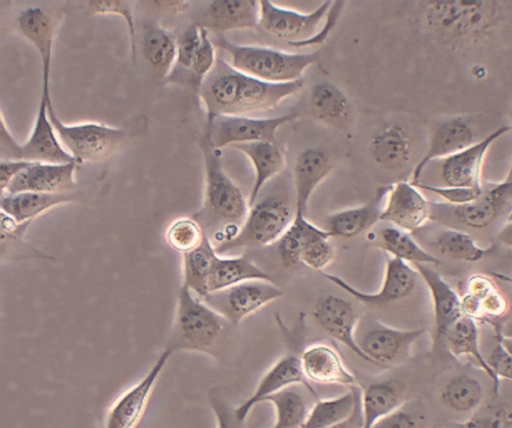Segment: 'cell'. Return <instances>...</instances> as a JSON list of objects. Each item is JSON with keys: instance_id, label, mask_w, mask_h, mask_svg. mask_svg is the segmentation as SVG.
<instances>
[{"instance_id": "34", "label": "cell", "mask_w": 512, "mask_h": 428, "mask_svg": "<svg viewBox=\"0 0 512 428\" xmlns=\"http://www.w3.org/2000/svg\"><path fill=\"white\" fill-rule=\"evenodd\" d=\"M404 401L403 387L396 381L374 382L361 389L362 428H372Z\"/></svg>"}, {"instance_id": "62", "label": "cell", "mask_w": 512, "mask_h": 428, "mask_svg": "<svg viewBox=\"0 0 512 428\" xmlns=\"http://www.w3.org/2000/svg\"><path fill=\"white\" fill-rule=\"evenodd\" d=\"M510 126H511V129H512V111H511V125Z\"/></svg>"}, {"instance_id": "20", "label": "cell", "mask_w": 512, "mask_h": 428, "mask_svg": "<svg viewBox=\"0 0 512 428\" xmlns=\"http://www.w3.org/2000/svg\"><path fill=\"white\" fill-rule=\"evenodd\" d=\"M477 141L476 132L461 117H450L436 124L433 128L426 150L411 173L410 182H419L426 166L434 160L451 156Z\"/></svg>"}, {"instance_id": "4", "label": "cell", "mask_w": 512, "mask_h": 428, "mask_svg": "<svg viewBox=\"0 0 512 428\" xmlns=\"http://www.w3.org/2000/svg\"><path fill=\"white\" fill-rule=\"evenodd\" d=\"M228 321L203 299L181 284L165 350L196 352L216 356Z\"/></svg>"}, {"instance_id": "11", "label": "cell", "mask_w": 512, "mask_h": 428, "mask_svg": "<svg viewBox=\"0 0 512 428\" xmlns=\"http://www.w3.org/2000/svg\"><path fill=\"white\" fill-rule=\"evenodd\" d=\"M296 117V113L267 118L217 115L207 119L206 134L212 145L218 149L258 141L276 142L278 129Z\"/></svg>"}, {"instance_id": "14", "label": "cell", "mask_w": 512, "mask_h": 428, "mask_svg": "<svg viewBox=\"0 0 512 428\" xmlns=\"http://www.w3.org/2000/svg\"><path fill=\"white\" fill-rule=\"evenodd\" d=\"M322 275L359 302L373 306L406 298L414 291L419 276L413 265L393 257L386 259L381 286L373 292L362 291L338 275L326 272H322Z\"/></svg>"}, {"instance_id": "48", "label": "cell", "mask_w": 512, "mask_h": 428, "mask_svg": "<svg viewBox=\"0 0 512 428\" xmlns=\"http://www.w3.org/2000/svg\"><path fill=\"white\" fill-rule=\"evenodd\" d=\"M90 12L94 14H112L123 18L130 38L132 61H136V28L130 2L123 0L88 1Z\"/></svg>"}, {"instance_id": "59", "label": "cell", "mask_w": 512, "mask_h": 428, "mask_svg": "<svg viewBox=\"0 0 512 428\" xmlns=\"http://www.w3.org/2000/svg\"><path fill=\"white\" fill-rule=\"evenodd\" d=\"M495 337H497L503 346L512 354V337L503 335L499 328L495 329Z\"/></svg>"}, {"instance_id": "26", "label": "cell", "mask_w": 512, "mask_h": 428, "mask_svg": "<svg viewBox=\"0 0 512 428\" xmlns=\"http://www.w3.org/2000/svg\"><path fill=\"white\" fill-rule=\"evenodd\" d=\"M332 167L331 156L323 148H307L298 155L293 171L294 214L306 215L311 195Z\"/></svg>"}, {"instance_id": "57", "label": "cell", "mask_w": 512, "mask_h": 428, "mask_svg": "<svg viewBox=\"0 0 512 428\" xmlns=\"http://www.w3.org/2000/svg\"><path fill=\"white\" fill-rule=\"evenodd\" d=\"M327 428H362V414H361V405L360 399L353 411V413L344 421L332 425Z\"/></svg>"}, {"instance_id": "55", "label": "cell", "mask_w": 512, "mask_h": 428, "mask_svg": "<svg viewBox=\"0 0 512 428\" xmlns=\"http://www.w3.org/2000/svg\"><path fill=\"white\" fill-rule=\"evenodd\" d=\"M33 162L25 160H5L0 162V186L1 193L4 192L11 181L22 171L28 168Z\"/></svg>"}, {"instance_id": "8", "label": "cell", "mask_w": 512, "mask_h": 428, "mask_svg": "<svg viewBox=\"0 0 512 428\" xmlns=\"http://www.w3.org/2000/svg\"><path fill=\"white\" fill-rule=\"evenodd\" d=\"M48 115L63 147L78 164L97 162L112 155L125 143L127 130L97 122L64 123L55 113L51 99Z\"/></svg>"}, {"instance_id": "3", "label": "cell", "mask_w": 512, "mask_h": 428, "mask_svg": "<svg viewBox=\"0 0 512 428\" xmlns=\"http://www.w3.org/2000/svg\"><path fill=\"white\" fill-rule=\"evenodd\" d=\"M204 161V197L201 209L192 217L204 232L214 229V246L232 239L242 225L248 210V199L225 172L221 151L205 133L200 142Z\"/></svg>"}, {"instance_id": "28", "label": "cell", "mask_w": 512, "mask_h": 428, "mask_svg": "<svg viewBox=\"0 0 512 428\" xmlns=\"http://www.w3.org/2000/svg\"><path fill=\"white\" fill-rule=\"evenodd\" d=\"M242 152L254 170V181L248 196L249 207L259 198L263 187L284 168L286 155L283 149L270 141H258L232 146Z\"/></svg>"}, {"instance_id": "46", "label": "cell", "mask_w": 512, "mask_h": 428, "mask_svg": "<svg viewBox=\"0 0 512 428\" xmlns=\"http://www.w3.org/2000/svg\"><path fill=\"white\" fill-rule=\"evenodd\" d=\"M427 412L419 400H405L395 410L378 420L372 428H426Z\"/></svg>"}, {"instance_id": "50", "label": "cell", "mask_w": 512, "mask_h": 428, "mask_svg": "<svg viewBox=\"0 0 512 428\" xmlns=\"http://www.w3.org/2000/svg\"><path fill=\"white\" fill-rule=\"evenodd\" d=\"M420 190L433 193L442 198L446 204L450 206H461L468 204L477 199L483 192V188H467V187H453V186H436L425 183H415Z\"/></svg>"}, {"instance_id": "9", "label": "cell", "mask_w": 512, "mask_h": 428, "mask_svg": "<svg viewBox=\"0 0 512 428\" xmlns=\"http://www.w3.org/2000/svg\"><path fill=\"white\" fill-rule=\"evenodd\" d=\"M423 333V329H400L368 318L359 320L356 343L366 362L392 367L409 359L415 342Z\"/></svg>"}, {"instance_id": "22", "label": "cell", "mask_w": 512, "mask_h": 428, "mask_svg": "<svg viewBox=\"0 0 512 428\" xmlns=\"http://www.w3.org/2000/svg\"><path fill=\"white\" fill-rule=\"evenodd\" d=\"M259 12L256 0H215L196 15L193 23L215 35H223L232 30L258 27Z\"/></svg>"}, {"instance_id": "13", "label": "cell", "mask_w": 512, "mask_h": 428, "mask_svg": "<svg viewBox=\"0 0 512 428\" xmlns=\"http://www.w3.org/2000/svg\"><path fill=\"white\" fill-rule=\"evenodd\" d=\"M171 355L164 349L146 374L111 404L104 415L102 428H136L139 425Z\"/></svg>"}, {"instance_id": "1", "label": "cell", "mask_w": 512, "mask_h": 428, "mask_svg": "<svg viewBox=\"0 0 512 428\" xmlns=\"http://www.w3.org/2000/svg\"><path fill=\"white\" fill-rule=\"evenodd\" d=\"M303 80L268 83L234 69L222 58L203 80L197 94L207 119L217 115H246L274 109L301 89Z\"/></svg>"}, {"instance_id": "52", "label": "cell", "mask_w": 512, "mask_h": 428, "mask_svg": "<svg viewBox=\"0 0 512 428\" xmlns=\"http://www.w3.org/2000/svg\"><path fill=\"white\" fill-rule=\"evenodd\" d=\"M495 338V346L486 360L499 380L505 379L512 382V354L503 346L497 337Z\"/></svg>"}, {"instance_id": "25", "label": "cell", "mask_w": 512, "mask_h": 428, "mask_svg": "<svg viewBox=\"0 0 512 428\" xmlns=\"http://www.w3.org/2000/svg\"><path fill=\"white\" fill-rule=\"evenodd\" d=\"M425 283L433 306L434 337L443 339L446 331L463 315L460 295L429 265H414Z\"/></svg>"}, {"instance_id": "37", "label": "cell", "mask_w": 512, "mask_h": 428, "mask_svg": "<svg viewBox=\"0 0 512 428\" xmlns=\"http://www.w3.org/2000/svg\"><path fill=\"white\" fill-rule=\"evenodd\" d=\"M145 60L161 78H167L177 57V38L158 23L146 25L142 38Z\"/></svg>"}, {"instance_id": "32", "label": "cell", "mask_w": 512, "mask_h": 428, "mask_svg": "<svg viewBox=\"0 0 512 428\" xmlns=\"http://www.w3.org/2000/svg\"><path fill=\"white\" fill-rule=\"evenodd\" d=\"M443 339L455 358H472L491 379L494 391L498 390L500 380L495 376L481 352L479 330L475 320L462 316L446 331Z\"/></svg>"}, {"instance_id": "23", "label": "cell", "mask_w": 512, "mask_h": 428, "mask_svg": "<svg viewBox=\"0 0 512 428\" xmlns=\"http://www.w3.org/2000/svg\"><path fill=\"white\" fill-rule=\"evenodd\" d=\"M77 165V162L61 164L33 162L17 175L2 193H72L77 186L75 180Z\"/></svg>"}, {"instance_id": "38", "label": "cell", "mask_w": 512, "mask_h": 428, "mask_svg": "<svg viewBox=\"0 0 512 428\" xmlns=\"http://www.w3.org/2000/svg\"><path fill=\"white\" fill-rule=\"evenodd\" d=\"M361 395L355 386L338 396L318 399L299 428H327L347 419L354 411Z\"/></svg>"}, {"instance_id": "39", "label": "cell", "mask_w": 512, "mask_h": 428, "mask_svg": "<svg viewBox=\"0 0 512 428\" xmlns=\"http://www.w3.org/2000/svg\"><path fill=\"white\" fill-rule=\"evenodd\" d=\"M309 104L313 116L325 124L340 125L349 114L347 96L333 83L315 84L310 91Z\"/></svg>"}, {"instance_id": "58", "label": "cell", "mask_w": 512, "mask_h": 428, "mask_svg": "<svg viewBox=\"0 0 512 428\" xmlns=\"http://www.w3.org/2000/svg\"><path fill=\"white\" fill-rule=\"evenodd\" d=\"M497 239L501 244L512 247V219L507 220L502 226L497 234Z\"/></svg>"}, {"instance_id": "36", "label": "cell", "mask_w": 512, "mask_h": 428, "mask_svg": "<svg viewBox=\"0 0 512 428\" xmlns=\"http://www.w3.org/2000/svg\"><path fill=\"white\" fill-rule=\"evenodd\" d=\"M377 248L386 252L389 257L405 261L411 265L438 266L441 260L426 251L412 237L411 233L392 225L383 227L375 237Z\"/></svg>"}, {"instance_id": "24", "label": "cell", "mask_w": 512, "mask_h": 428, "mask_svg": "<svg viewBox=\"0 0 512 428\" xmlns=\"http://www.w3.org/2000/svg\"><path fill=\"white\" fill-rule=\"evenodd\" d=\"M313 317L325 333L365 361L356 343V329L360 319L351 302L327 295L317 301Z\"/></svg>"}, {"instance_id": "29", "label": "cell", "mask_w": 512, "mask_h": 428, "mask_svg": "<svg viewBox=\"0 0 512 428\" xmlns=\"http://www.w3.org/2000/svg\"><path fill=\"white\" fill-rule=\"evenodd\" d=\"M77 199L72 193L19 192L1 194V212L18 223L32 222L50 209Z\"/></svg>"}, {"instance_id": "2", "label": "cell", "mask_w": 512, "mask_h": 428, "mask_svg": "<svg viewBox=\"0 0 512 428\" xmlns=\"http://www.w3.org/2000/svg\"><path fill=\"white\" fill-rule=\"evenodd\" d=\"M426 30L457 51L490 39L504 20V3L492 0H431L422 5Z\"/></svg>"}, {"instance_id": "27", "label": "cell", "mask_w": 512, "mask_h": 428, "mask_svg": "<svg viewBox=\"0 0 512 428\" xmlns=\"http://www.w3.org/2000/svg\"><path fill=\"white\" fill-rule=\"evenodd\" d=\"M389 185L379 186L373 197L359 206L343 209L328 215L323 228L331 237L352 238L380 221Z\"/></svg>"}, {"instance_id": "47", "label": "cell", "mask_w": 512, "mask_h": 428, "mask_svg": "<svg viewBox=\"0 0 512 428\" xmlns=\"http://www.w3.org/2000/svg\"><path fill=\"white\" fill-rule=\"evenodd\" d=\"M201 30V42L194 55L188 75V81L197 93L203 80L215 65L217 56L215 46L209 37V32L204 28Z\"/></svg>"}, {"instance_id": "7", "label": "cell", "mask_w": 512, "mask_h": 428, "mask_svg": "<svg viewBox=\"0 0 512 428\" xmlns=\"http://www.w3.org/2000/svg\"><path fill=\"white\" fill-rule=\"evenodd\" d=\"M288 199L280 193L259 197L250 207L237 234L227 242L214 246L222 255L240 247H265L276 243L293 220Z\"/></svg>"}, {"instance_id": "10", "label": "cell", "mask_w": 512, "mask_h": 428, "mask_svg": "<svg viewBox=\"0 0 512 428\" xmlns=\"http://www.w3.org/2000/svg\"><path fill=\"white\" fill-rule=\"evenodd\" d=\"M282 296L283 291L273 280H250L210 292L203 300L230 324L237 325Z\"/></svg>"}, {"instance_id": "45", "label": "cell", "mask_w": 512, "mask_h": 428, "mask_svg": "<svg viewBox=\"0 0 512 428\" xmlns=\"http://www.w3.org/2000/svg\"><path fill=\"white\" fill-rule=\"evenodd\" d=\"M205 236L203 228L193 217L174 220L165 232L168 246L182 255L197 248Z\"/></svg>"}, {"instance_id": "63", "label": "cell", "mask_w": 512, "mask_h": 428, "mask_svg": "<svg viewBox=\"0 0 512 428\" xmlns=\"http://www.w3.org/2000/svg\"><path fill=\"white\" fill-rule=\"evenodd\" d=\"M510 169L512 170V166H511V168H510Z\"/></svg>"}, {"instance_id": "54", "label": "cell", "mask_w": 512, "mask_h": 428, "mask_svg": "<svg viewBox=\"0 0 512 428\" xmlns=\"http://www.w3.org/2000/svg\"><path fill=\"white\" fill-rule=\"evenodd\" d=\"M210 406L213 411L216 428H239L241 424L235 417L234 408H230L222 400L212 397Z\"/></svg>"}, {"instance_id": "15", "label": "cell", "mask_w": 512, "mask_h": 428, "mask_svg": "<svg viewBox=\"0 0 512 428\" xmlns=\"http://www.w3.org/2000/svg\"><path fill=\"white\" fill-rule=\"evenodd\" d=\"M512 131L510 125L500 126L469 147L442 159L440 178L444 186L483 188L482 169L491 145Z\"/></svg>"}, {"instance_id": "30", "label": "cell", "mask_w": 512, "mask_h": 428, "mask_svg": "<svg viewBox=\"0 0 512 428\" xmlns=\"http://www.w3.org/2000/svg\"><path fill=\"white\" fill-rule=\"evenodd\" d=\"M250 280H273L271 275L246 255L217 254L207 281L208 293L223 290Z\"/></svg>"}, {"instance_id": "18", "label": "cell", "mask_w": 512, "mask_h": 428, "mask_svg": "<svg viewBox=\"0 0 512 428\" xmlns=\"http://www.w3.org/2000/svg\"><path fill=\"white\" fill-rule=\"evenodd\" d=\"M298 357L303 376L309 383L347 388L359 386L338 350L328 343H312Z\"/></svg>"}, {"instance_id": "56", "label": "cell", "mask_w": 512, "mask_h": 428, "mask_svg": "<svg viewBox=\"0 0 512 428\" xmlns=\"http://www.w3.org/2000/svg\"><path fill=\"white\" fill-rule=\"evenodd\" d=\"M459 428H505V423L496 414H476L460 424Z\"/></svg>"}, {"instance_id": "6", "label": "cell", "mask_w": 512, "mask_h": 428, "mask_svg": "<svg viewBox=\"0 0 512 428\" xmlns=\"http://www.w3.org/2000/svg\"><path fill=\"white\" fill-rule=\"evenodd\" d=\"M51 99L50 82L42 81L40 101L32 131L24 144L17 143L1 116V155L5 160H25L44 163L77 162L63 147L48 115Z\"/></svg>"}, {"instance_id": "16", "label": "cell", "mask_w": 512, "mask_h": 428, "mask_svg": "<svg viewBox=\"0 0 512 428\" xmlns=\"http://www.w3.org/2000/svg\"><path fill=\"white\" fill-rule=\"evenodd\" d=\"M432 219L431 203L410 181L390 184L380 221L412 233Z\"/></svg>"}, {"instance_id": "5", "label": "cell", "mask_w": 512, "mask_h": 428, "mask_svg": "<svg viewBox=\"0 0 512 428\" xmlns=\"http://www.w3.org/2000/svg\"><path fill=\"white\" fill-rule=\"evenodd\" d=\"M211 40L228 55L230 66L268 83L300 80L304 71L318 59L315 53H291L261 45L235 44L224 35H215Z\"/></svg>"}, {"instance_id": "31", "label": "cell", "mask_w": 512, "mask_h": 428, "mask_svg": "<svg viewBox=\"0 0 512 428\" xmlns=\"http://www.w3.org/2000/svg\"><path fill=\"white\" fill-rule=\"evenodd\" d=\"M411 140L398 124H388L378 130L370 142L373 160L388 170L404 167L411 157Z\"/></svg>"}, {"instance_id": "60", "label": "cell", "mask_w": 512, "mask_h": 428, "mask_svg": "<svg viewBox=\"0 0 512 428\" xmlns=\"http://www.w3.org/2000/svg\"><path fill=\"white\" fill-rule=\"evenodd\" d=\"M490 275L494 279H498V280H501L503 282L512 284V275H507V274H504V273H501V272H490Z\"/></svg>"}, {"instance_id": "33", "label": "cell", "mask_w": 512, "mask_h": 428, "mask_svg": "<svg viewBox=\"0 0 512 428\" xmlns=\"http://www.w3.org/2000/svg\"><path fill=\"white\" fill-rule=\"evenodd\" d=\"M19 32L37 50L41 66H51L56 21L40 7H29L16 18Z\"/></svg>"}, {"instance_id": "19", "label": "cell", "mask_w": 512, "mask_h": 428, "mask_svg": "<svg viewBox=\"0 0 512 428\" xmlns=\"http://www.w3.org/2000/svg\"><path fill=\"white\" fill-rule=\"evenodd\" d=\"M448 206L452 216L462 225L472 229L486 228L506 210L509 213L512 209V170L503 181L484 187L474 201Z\"/></svg>"}, {"instance_id": "61", "label": "cell", "mask_w": 512, "mask_h": 428, "mask_svg": "<svg viewBox=\"0 0 512 428\" xmlns=\"http://www.w3.org/2000/svg\"><path fill=\"white\" fill-rule=\"evenodd\" d=\"M512 219V209L511 211L508 213V216H507V220H511Z\"/></svg>"}, {"instance_id": "53", "label": "cell", "mask_w": 512, "mask_h": 428, "mask_svg": "<svg viewBox=\"0 0 512 428\" xmlns=\"http://www.w3.org/2000/svg\"><path fill=\"white\" fill-rule=\"evenodd\" d=\"M344 4L345 2L342 0L332 1V4L325 17L324 24L320 26L318 31L310 39L297 44L295 48H303L322 44L326 40L332 29L335 27L338 19L340 18V15L344 8Z\"/></svg>"}, {"instance_id": "17", "label": "cell", "mask_w": 512, "mask_h": 428, "mask_svg": "<svg viewBox=\"0 0 512 428\" xmlns=\"http://www.w3.org/2000/svg\"><path fill=\"white\" fill-rule=\"evenodd\" d=\"M494 280L485 274L471 275L460 299L464 316L476 322H488L497 329V323L508 314L510 304Z\"/></svg>"}, {"instance_id": "40", "label": "cell", "mask_w": 512, "mask_h": 428, "mask_svg": "<svg viewBox=\"0 0 512 428\" xmlns=\"http://www.w3.org/2000/svg\"><path fill=\"white\" fill-rule=\"evenodd\" d=\"M182 256V285L203 299L208 294L207 281L217 256L211 239L206 235L197 248Z\"/></svg>"}, {"instance_id": "44", "label": "cell", "mask_w": 512, "mask_h": 428, "mask_svg": "<svg viewBox=\"0 0 512 428\" xmlns=\"http://www.w3.org/2000/svg\"><path fill=\"white\" fill-rule=\"evenodd\" d=\"M31 222L18 223L10 216L1 212V256H32L50 259L23 240L24 233Z\"/></svg>"}, {"instance_id": "49", "label": "cell", "mask_w": 512, "mask_h": 428, "mask_svg": "<svg viewBox=\"0 0 512 428\" xmlns=\"http://www.w3.org/2000/svg\"><path fill=\"white\" fill-rule=\"evenodd\" d=\"M201 42V30L192 22L177 38V57L173 69L179 68L189 75L194 55Z\"/></svg>"}, {"instance_id": "43", "label": "cell", "mask_w": 512, "mask_h": 428, "mask_svg": "<svg viewBox=\"0 0 512 428\" xmlns=\"http://www.w3.org/2000/svg\"><path fill=\"white\" fill-rule=\"evenodd\" d=\"M434 245L441 255L464 262H477L490 250L479 246L467 232L451 227L440 231Z\"/></svg>"}, {"instance_id": "41", "label": "cell", "mask_w": 512, "mask_h": 428, "mask_svg": "<svg viewBox=\"0 0 512 428\" xmlns=\"http://www.w3.org/2000/svg\"><path fill=\"white\" fill-rule=\"evenodd\" d=\"M297 386L288 387L266 399L275 410V421L270 428H299L313 404Z\"/></svg>"}, {"instance_id": "42", "label": "cell", "mask_w": 512, "mask_h": 428, "mask_svg": "<svg viewBox=\"0 0 512 428\" xmlns=\"http://www.w3.org/2000/svg\"><path fill=\"white\" fill-rule=\"evenodd\" d=\"M484 398L481 383L466 374L451 377L442 387L440 400L449 410L468 413L475 410Z\"/></svg>"}, {"instance_id": "51", "label": "cell", "mask_w": 512, "mask_h": 428, "mask_svg": "<svg viewBox=\"0 0 512 428\" xmlns=\"http://www.w3.org/2000/svg\"><path fill=\"white\" fill-rule=\"evenodd\" d=\"M329 239L318 240L305 248L300 255L299 264L301 263L313 270L324 272L335 258L334 246Z\"/></svg>"}, {"instance_id": "12", "label": "cell", "mask_w": 512, "mask_h": 428, "mask_svg": "<svg viewBox=\"0 0 512 428\" xmlns=\"http://www.w3.org/2000/svg\"><path fill=\"white\" fill-rule=\"evenodd\" d=\"M332 1H325L310 12H301L260 0L259 25L268 35L292 47L310 39L320 28Z\"/></svg>"}, {"instance_id": "35", "label": "cell", "mask_w": 512, "mask_h": 428, "mask_svg": "<svg viewBox=\"0 0 512 428\" xmlns=\"http://www.w3.org/2000/svg\"><path fill=\"white\" fill-rule=\"evenodd\" d=\"M326 238L331 236L323 227L309 221L306 215L294 214L293 220L275 244L283 265L295 266L299 264L300 255L305 248Z\"/></svg>"}, {"instance_id": "21", "label": "cell", "mask_w": 512, "mask_h": 428, "mask_svg": "<svg viewBox=\"0 0 512 428\" xmlns=\"http://www.w3.org/2000/svg\"><path fill=\"white\" fill-rule=\"evenodd\" d=\"M295 385H303L310 391L315 392L303 376L299 357L287 354L279 358L264 373L250 396L234 408L236 419L243 423L257 404L265 402L270 396Z\"/></svg>"}]
</instances>
